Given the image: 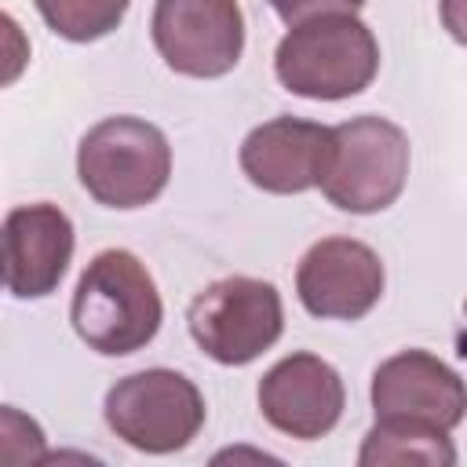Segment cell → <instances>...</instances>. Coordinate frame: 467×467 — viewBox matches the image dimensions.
I'll return each mask as SVG.
<instances>
[{
  "label": "cell",
  "instance_id": "6da1fadb",
  "mask_svg": "<svg viewBox=\"0 0 467 467\" xmlns=\"http://www.w3.org/2000/svg\"><path fill=\"white\" fill-rule=\"evenodd\" d=\"M69 321L88 350L120 358L142 350L157 336L164 321V303L153 274L135 252L106 248L84 266L73 288Z\"/></svg>",
  "mask_w": 467,
  "mask_h": 467
},
{
  "label": "cell",
  "instance_id": "ba28073f",
  "mask_svg": "<svg viewBox=\"0 0 467 467\" xmlns=\"http://www.w3.org/2000/svg\"><path fill=\"white\" fill-rule=\"evenodd\" d=\"M383 285V259L354 237H321L296 266V296L321 321L365 317L379 303Z\"/></svg>",
  "mask_w": 467,
  "mask_h": 467
},
{
  "label": "cell",
  "instance_id": "2e32d148",
  "mask_svg": "<svg viewBox=\"0 0 467 467\" xmlns=\"http://www.w3.org/2000/svg\"><path fill=\"white\" fill-rule=\"evenodd\" d=\"M438 11H441V26L445 33L467 47V0H438Z\"/></svg>",
  "mask_w": 467,
  "mask_h": 467
},
{
  "label": "cell",
  "instance_id": "9c48e42d",
  "mask_svg": "<svg viewBox=\"0 0 467 467\" xmlns=\"http://www.w3.org/2000/svg\"><path fill=\"white\" fill-rule=\"evenodd\" d=\"M255 398L263 420L274 431L296 441H314L339 423L347 405V387L325 358L296 350L263 372Z\"/></svg>",
  "mask_w": 467,
  "mask_h": 467
},
{
  "label": "cell",
  "instance_id": "7c38bea8",
  "mask_svg": "<svg viewBox=\"0 0 467 467\" xmlns=\"http://www.w3.org/2000/svg\"><path fill=\"white\" fill-rule=\"evenodd\" d=\"M73 259V223L51 204H18L4 215V285L15 299L51 296Z\"/></svg>",
  "mask_w": 467,
  "mask_h": 467
},
{
  "label": "cell",
  "instance_id": "7a4b0ae2",
  "mask_svg": "<svg viewBox=\"0 0 467 467\" xmlns=\"http://www.w3.org/2000/svg\"><path fill=\"white\" fill-rule=\"evenodd\" d=\"M379 69L376 33L358 15H317L299 26H288L274 51L277 80L299 95L317 102H339L361 95Z\"/></svg>",
  "mask_w": 467,
  "mask_h": 467
},
{
  "label": "cell",
  "instance_id": "e0dca14e",
  "mask_svg": "<svg viewBox=\"0 0 467 467\" xmlns=\"http://www.w3.org/2000/svg\"><path fill=\"white\" fill-rule=\"evenodd\" d=\"M463 314H467V299H463Z\"/></svg>",
  "mask_w": 467,
  "mask_h": 467
},
{
  "label": "cell",
  "instance_id": "9a60e30c",
  "mask_svg": "<svg viewBox=\"0 0 467 467\" xmlns=\"http://www.w3.org/2000/svg\"><path fill=\"white\" fill-rule=\"evenodd\" d=\"M270 7L285 26H299L317 15H339V11L358 15L365 7V0H270Z\"/></svg>",
  "mask_w": 467,
  "mask_h": 467
},
{
  "label": "cell",
  "instance_id": "8fae6325",
  "mask_svg": "<svg viewBox=\"0 0 467 467\" xmlns=\"http://www.w3.org/2000/svg\"><path fill=\"white\" fill-rule=\"evenodd\" d=\"M372 412L376 420L405 416L427 420L445 431L467 420V383L431 350H401L372 372Z\"/></svg>",
  "mask_w": 467,
  "mask_h": 467
},
{
  "label": "cell",
  "instance_id": "52a82bcc",
  "mask_svg": "<svg viewBox=\"0 0 467 467\" xmlns=\"http://www.w3.org/2000/svg\"><path fill=\"white\" fill-rule=\"evenodd\" d=\"M150 33L164 66L197 80L226 77L244 51L237 0H157Z\"/></svg>",
  "mask_w": 467,
  "mask_h": 467
},
{
  "label": "cell",
  "instance_id": "277c9868",
  "mask_svg": "<svg viewBox=\"0 0 467 467\" xmlns=\"http://www.w3.org/2000/svg\"><path fill=\"white\" fill-rule=\"evenodd\" d=\"M409 179V135L376 113L350 117L332 128V161L321 179L328 204L350 215L390 208Z\"/></svg>",
  "mask_w": 467,
  "mask_h": 467
},
{
  "label": "cell",
  "instance_id": "5bb4252c",
  "mask_svg": "<svg viewBox=\"0 0 467 467\" xmlns=\"http://www.w3.org/2000/svg\"><path fill=\"white\" fill-rule=\"evenodd\" d=\"M128 4L131 0H36V11L62 40L91 44L124 22Z\"/></svg>",
  "mask_w": 467,
  "mask_h": 467
},
{
  "label": "cell",
  "instance_id": "30bf717a",
  "mask_svg": "<svg viewBox=\"0 0 467 467\" xmlns=\"http://www.w3.org/2000/svg\"><path fill=\"white\" fill-rule=\"evenodd\" d=\"M241 171L263 193H306L321 186L332 161V128L303 117H274L241 142Z\"/></svg>",
  "mask_w": 467,
  "mask_h": 467
},
{
  "label": "cell",
  "instance_id": "8992f818",
  "mask_svg": "<svg viewBox=\"0 0 467 467\" xmlns=\"http://www.w3.org/2000/svg\"><path fill=\"white\" fill-rule=\"evenodd\" d=\"M193 343L219 365H248L266 354L285 332L281 292L248 274L212 281L186 310Z\"/></svg>",
  "mask_w": 467,
  "mask_h": 467
},
{
  "label": "cell",
  "instance_id": "5b68a950",
  "mask_svg": "<svg viewBox=\"0 0 467 467\" xmlns=\"http://www.w3.org/2000/svg\"><path fill=\"white\" fill-rule=\"evenodd\" d=\"M106 427L131 449L168 456L186 449L204 427L197 383L175 368H142L117 379L102 401Z\"/></svg>",
  "mask_w": 467,
  "mask_h": 467
},
{
  "label": "cell",
  "instance_id": "3957f363",
  "mask_svg": "<svg viewBox=\"0 0 467 467\" xmlns=\"http://www.w3.org/2000/svg\"><path fill=\"white\" fill-rule=\"evenodd\" d=\"M77 179L106 208H146L171 179L168 135L142 117H106L77 146Z\"/></svg>",
  "mask_w": 467,
  "mask_h": 467
},
{
  "label": "cell",
  "instance_id": "4fadbf2b",
  "mask_svg": "<svg viewBox=\"0 0 467 467\" xmlns=\"http://www.w3.org/2000/svg\"><path fill=\"white\" fill-rule=\"evenodd\" d=\"M361 467H383V463H427V467H452L456 463V445L445 427L427 423V420H405V416H387L376 420V427L365 434Z\"/></svg>",
  "mask_w": 467,
  "mask_h": 467
}]
</instances>
